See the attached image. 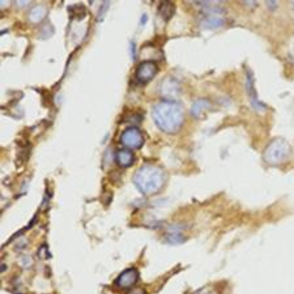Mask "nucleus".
Listing matches in <instances>:
<instances>
[{"mask_svg":"<svg viewBox=\"0 0 294 294\" xmlns=\"http://www.w3.org/2000/svg\"><path fill=\"white\" fill-rule=\"evenodd\" d=\"M209 103L205 100H200L197 101L193 106L192 113L194 116H198L202 112V110L208 108Z\"/></svg>","mask_w":294,"mask_h":294,"instance_id":"obj_10","label":"nucleus"},{"mask_svg":"<svg viewBox=\"0 0 294 294\" xmlns=\"http://www.w3.org/2000/svg\"><path fill=\"white\" fill-rule=\"evenodd\" d=\"M116 160L119 166L127 168L133 164L134 157L130 150H121L116 155Z\"/></svg>","mask_w":294,"mask_h":294,"instance_id":"obj_7","label":"nucleus"},{"mask_svg":"<svg viewBox=\"0 0 294 294\" xmlns=\"http://www.w3.org/2000/svg\"><path fill=\"white\" fill-rule=\"evenodd\" d=\"M133 182L142 194L150 196L158 193L164 186V174L157 167L145 166L135 173Z\"/></svg>","mask_w":294,"mask_h":294,"instance_id":"obj_2","label":"nucleus"},{"mask_svg":"<svg viewBox=\"0 0 294 294\" xmlns=\"http://www.w3.org/2000/svg\"><path fill=\"white\" fill-rule=\"evenodd\" d=\"M138 272L135 268H129L122 272L117 279V284L122 288L132 287L136 283Z\"/></svg>","mask_w":294,"mask_h":294,"instance_id":"obj_6","label":"nucleus"},{"mask_svg":"<svg viewBox=\"0 0 294 294\" xmlns=\"http://www.w3.org/2000/svg\"><path fill=\"white\" fill-rule=\"evenodd\" d=\"M289 146L282 138H276L269 143L264 151V159L266 162L272 165L280 164L287 158Z\"/></svg>","mask_w":294,"mask_h":294,"instance_id":"obj_3","label":"nucleus"},{"mask_svg":"<svg viewBox=\"0 0 294 294\" xmlns=\"http://www.w3.org/2000/svg\"><path fill=\"white\" fill-rule=\"evenodd\" d=\"M158 72V67L152 61H145L139 64L136 71L137 80L143 84L152 81Z\"/></svg>","mask_w":294,"mask_h":294,"instance_id":"obj_5","label":"nucleus"},{"mask_svg":"<svg viewBox=\"0 0 294 294\" xmlns=\"http://www.w3.org/2000/svg\"><path fill=\"white\" fill-rule=\"evenodd\" d=\"M175 8L172 3L166 2L162 4L160 7V14L163 18L169 20L174 14Z\"/></svg>","mask_w":294,"mask_h":294,"instance_id":"obj_9","label":"nucleus"},{"mask_svg":"<svg viewBox=\"0 0 294 294\" xmlns=\"http://www.w3.org/2000/svg\"><path fill=\"white\" fill-rule=\"evenodd\" d=\"M153 117L157 125L162 131L172 134L181 128L184 120L182 106L174 101H164L155 106Z\"/></svg>","mask_w":294,"mask_h":294,"instance_id":"obj_1","label":"nucleus"},{"mask_svg":"<svg viewBox=\"0 0 294 294\" xmlns=\"http://www.w3.org/2000/svg\"><path fill=\"white\" fill-rule=\"evenodd\" d=\"M121 141L123 145L129 149H138L144 144V138L137 128L130 127L122 133Z\"/></svg>","mask_w":294,"mask_h":294,"instance_id":"obj_4","label":"nucleus"},{"mask_svg":"<svg viewBox=\"0 0 294 294\" xmlns=\"http://www.w3.org/2000/svg\"><path fill=\"white\" fill-rule=\"evenodd\" d=\"M132 294H144V292L140 289H138L137 290H136V291H134V292H133Z\"/></svg>","mask_w":294,"mask_h":294,"instance_id":"obj_11","label":"nucleus"},{"mask_svg":"<svg viewBox=\"0 0 294 294\" xmlns=\"http://www.w3.org/2000/svg\"><path fill=\"white\" fill-rule=\"evenodd\" d=\"M197 294H212V293H210V292H208V291H202L200 292L199 293H198Z\"/></svg>","mask_w":294,"mask_h":294,"instance_id":"obj_12","label":"nucleus"},{"mask_svg":"<svg viewBox=\"0 0 294 294\" xmlns=\"http://www.w3.org/2000/svg\"><path fill=\"white\" fill-rule=\"evenodd\" d=\"M46 14L47 9L45 7L41 5L35 6L29 14L30 21L34 23L41 22L45 18Z\"/></svg>","mask_w":294,"mask_h":294,"instance_id":"obj_8","label":"nucleus"}]
</instances>
